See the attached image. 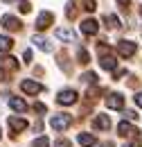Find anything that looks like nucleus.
<instances>
[{
	"label": "nucleus",
	"instance_id": "nucleus-1",
	"mask_svg": "<svg viewBox=\"0 0 142 147\" xmlns=\"http://www.w3.org/2000/svg\"><path fill=\"white\" fill-rule=\"evenodd\" d=\"M70 125H72V115H68V113H54L50 118V127L54 131H66Z\"/></svg>",
	"mask_w": 142,
	"mask_h": 147
},
{
	"label": "nucleus",
	"instance_id": "nucleus-2",
	"mask_svg": "<svg viewBox=\"0 0 142 147\" xmlns=\"http://www.w3.org/2000/svg\"><path fill=\"white\" fill-rule=\"evenodd\" d=\"M16 68H18V61L14 57H0V79L2 82H7L9 73H14Z\"/></svg>",
	"mask_w": 142,
	"mask_h": 147
},
{
	"label": "nucleus",
	"instance_id": "nucleus-3",
	"mask_svg": "<svg viewBox=\"0 0 142 147\" xmlns=\"http://www.w3.org/2000/svg\"><path fill=\"white\" fill-rule=\"evenodd\" d=\"M81 32H84L86 36H95V34L99 32V23L95 18H84L81 20Z\"/></svg>",
	"mask_w": 142,
	"mask_h": 147
},
{
	"label": "nucleus",
	"instance_id": "nucleus-4",
	"mask_svg": "<svg viewBox=\"0 0 142 147\" xmlns=\"http://www.w3.org/2000/svg\"><path fill=\"white\" fill-rule=\"evenodd\" d=\"M56 102L63 104V107H70V104L77 102V93L72 91V88H66V91H61L59 95H56Z\"/></svg>",
	"mask_w": 142,
	"mask_h": 147
},
{
	"label": "nucleus",
	"instance_id": "nucleus-5",
	"mask_svg": "<svg viewBox=\"0 0 142 147\" xmlns=\"http://www.w3.org/2000/svg\"><path fill=\"white\" fill-rule=\"evenodd\" d=\"M54 23V14H50V11H41L38 14V18H36V30H48L50 25Z\"/></svg>",
	"mask_w": 142,
	"mask_h": 147
},
{
	"label": "nucleus",
	"instance_id": "nucleus-6",
	"mask_svg": "<svg viewBox=\"0 0 142 147\" xmlns=\"http://www.w3.org/2000/svg\"><path fill=\"white\" fill-rule=\"evenodd\" d=\"M20 88H23V93H27V95H38V93L43 91L41 84L34 82V79H23L20 82Z\"/></svg>",
	"mask_w": 142,
	"mask_h": 147
},
{
	"label": "nucleus",
	"instance_id": "nucleus-7",
	"mask_svg": "<svg viewBox=\"0 0 142 147\" xmlns=\"http://www.w3.org/2000/svg\"><path fill=\"white\" fill-rule=\"evenodd\" d=\"M0 25H2L5 30H9V32H16V30H20V20H18L16 16H11V14L2 16V18H0Z\"/></svg>",
	"mask_w": 142,
	"mask_h": 147
},
{
	"label": "nucleus",
	"instance_id": "nucleus-8",
	"mask_svg": "<svg viewBox=\"0 0 142 147\" xmlns=\"http://www.w3.org/2000/svg\"><path fill=\"white\" fill-rule=\"evenodd\" d=\"M117 52H120V57H133L135 55V43H131V41H120V43H117Z\"/></svg>",
	"mask_w": 142,
	"mask_h": 147
},
{
	"label": "nucleus",
	"instance_id": "nucleus-9",
	"mask_svg": "<svg viewBox=\"0 0 142 147\" xmlns=\"http://www.w3.org/2000/svg\"><path fill=\"white\" fill-rule=\"evenodd\" d=\"M117 131H120V136H124V138H129V136H138L140 131L133 127L131 122H126V120H122L120 125H117Z\"/></svg>",
	"mask_w": 142,
	"mask_h": 147
},
{
	"label": "nucleus",
	"instance_id": "nucleus-10",
	"mask_svg": "<svg viewBox=\"0 0 142 147\" xmlns=\"http://www.w3.org/2000/svg\"><path fill=\"white\" fill-rule=\"evenodd\" d=\"M106 107L108 109H122V107H124V97H122L120 93H111L106 97Z\"/></svg>",
	"mask_w": 142,
	"mask_h": 147
},
{
	"label": "nucleus",
	"instance_id": "nucleus-11",
	"mask_svg": "<svg viewBox=\"0 0 142 147\" xmlns=\"http://www.w3.org/2000/svg\"><path fill=\"white\" fill-rule=\"evenodd\" d=\"M54 36L61 38V41H68V43H72V41L77 38V34H74L72 30H68V27H59V30L54 32Z\"/></svg>",
	"mask_w": 142,
	"mask_h": 147
},
{
	"label": "nucleus",
	"instance_id": "nucleus-12",
	"mask_svg": "<svg viewBox=\"0 0 142 147\" xmlns=\"http://www.w3.org/2000/svg\"><path fill=\"white\" fill-rule=\"evenodd\" d=\"M99 63H102V68L104 70H115V66H117V61H115V57L111 55H102V59H99Z\"/></svg>",
	"mask_w": 142,
	"mask_h": 147
},
{
	"label": "nucleus",
	"instance_id": "nucleus-13",
	"mask_svg": "<svg viewBox=\"0 0 142 147\" xmlns=\"http://www.w3.org/2000/svg\"><path fill=\"white\" fill-rule=\"evenodd\" d=\"M9 127L14 129V131H23V129L27 127V120H25V118H16V115H11V118H9Z\"/></svg>",
	"mask_w": 142,
	"mask_h": 147
},
{
	"label": "nucleus",
	"instance_id": "nucleus-14",
	"mask_svg": "<svg viewBox=\"0 0 142 147\" xmlns=\"http://www.w3.org/2000/svg\"><path fill=\"white\" fill-rule=\"evenodd\" d=\"M95 127L108 131V129H111V118H108V115H104V113H99V115L95 118Z\"/></svg>",
	"mask_w": 142,
	"mask_h": 147
},
{
	"label": "nucleus",
	"instance_id": "nucleus-15",
	"mask_svg": "<svg viewBox=\"0 0 142 147\" xmlns=\"http://www.w3.org/2000/svg\"><path fill=\"white\" fill-rule=\"evenodd\" d=\"M9 107L18 113H23V111H27V104H25V100H20V97H11L9 100Z\"/></svg>",
	"mask_w": 142,
	"mask_h": 147
},
{
	"label": "nucleus",
	"instance_id": "nucleus-16",
	"mask_svg": "<svg viewBox=\"0 0 142 147\" xmlns=\"http://www.w3.org/2000/svg\"><path fill=\"white\" fill-rule=\"evenodd\" d=\"M79 143L84 147H92V145H97V138L92 134H79Z\"/></svg>",
	"mask_w": 142,
	"mask_h": 147
},
{
	"label": "nucleus",
	"instance_id": "nucleus-17",
	"mask_svg": "<svg viewBox=\"0 0 142 147\" xmlns=\"http://www.w3.org/2000/svg\"><path fill=\"white\" fill-rule=\"evenodd\" d=\"M34 43L43 50V52H52V50H54L52 45H50V41H48V38H43V36H34Z\"/></svg>",
	"mask_w": 142,
	"mask_h": 147
},
{
	"label": "nucleus",
	"instance_id": "nucleus-18",
	"mask_svg": "<svg viewBox=\"0 0 142 147\" xmlns=\"http://www.w3.org/2000/svg\"><path fill=\"white\" fill-rule=\"evenodd\" d=\"M104 23H106V27H111V30L120 27V18H117L115 14H106V16H104Z\"/></svg>",
	"mask_w": 142,
	"mask_h": 147
},
{
	"label": "nucleus",
	"instance_id": "nucleus-19",
	"mask_svg": "<svg viewBox=\"0 0 142 147\" xmlns=\"http://www.w3.org/2000/svg\"><path fill=\"white\" fill-rule=\"evenodd\" d=\"M11 45H14V41L9 36H0V52H9Z\"/></svg>",
	"mask_w": 142,
	"mask_h": 147
},
{
	"label": "nucleus",
	"instance_id": "nucleus-20",
	"mask_svg": "<svg viewBox=\"0 0 142 147\" xmlns=\"http://www.w3.org/2000/svg\"><path fill=\"white\" fill-rule=\"evenodd\" d=\"M81 5H84L86 11H95L97 9V0H81Z\"/></svg>",
	"mask_w": 142,
	"mask_h": 147
},
{
	"label": "nucleus",
	"instance_id": "nucleus-21",
	"mask_svg": "<svg viewBox=\"0 0 142 147\" xmlns=\"http://www.w3.org/2000/svg\"><path fill=\"white\" fill-rule=\"evenodd\" d=\"M34 147H50L48 136H41V138H36V140H34Z\"/></svg>",
	"mask_w": 142,
	"mask_h": 147
},
{
	"label": "nucleus",
	"instance_id": "nucleus-22",
	"mask_svg": "<svg viewBox=\"0 0 142 147\" xmlns=\"http://www.w3.org/2000/svg\"><path fill=\"white\" fill-rule=\"evenodd\" d=\"M84 82H88V84H95V82H97V75H95V73H86V75H84Z\"/></svg>",
	"mask_w": 142,
	"mask_h": 147
},
{
	"label": "nucleus",
	"instance_id": "nucleus-23",
	"mask_svg": "<svg viewBox=\"0 0 142 147\" xmlns=\"http://www.w3.org/2000/svg\"><path fill=\"white\" fill-rule=\"evenodd\" d=\"M79 63H88V52H86L84 48L79 50Z\"/></svg>",
	"mask_w": 142,
	"mask_h": 147
},
{
	"label": "nucleus",
	"instance_id": "nucleus-24",
	"mask_svg": "<svg viewBox=\"0 0 142 147\" xmlns=\"http://www.w3.org/2000/svg\"><path fill=\"white\" fill-rule=\"evenodd\" d=\"M18 7H20V11H23V14H29V11H32V5H29V2H20Z\"/></svg>",
	"mask_w": 142,
	"mask_h": 147
},
{
	"label": "nucleus",
	"instance_id": "nucleus-25",
	"mask_svg": "<svg viewBox=\"0 0 142 147\" xmlns=\"http://www.w3.org/2000/svg\"><path fill=\"white\" fill-rule=\"evenodd\" d=\"M54 147H72V145H70V140H66V138H59V140L54 143Z\"/></svg>",
	"mask_w": 142,
	"mask_h": 147
},
{
	"label": "nucleus",
	"instance_id": "nucleus-26",
	"mask_svg": "<svg viewBox=\"0 0 142 147\" xmlns=\"http://www.w3.org/2000/svg\"><path fill=\"white\" fill-rule=\"evenodd\" d=\"M126 118H129V120H138V113H135V111H126Z\"/></svg>",
	"mask_w": 142,
	"mask_h": 147
},
{
	"label": "nucleus",
	"instance_id": "nucleus-27",
	"mask_svg": "<svg viewBox=\"0 0 142 147\" xmlns=\"http://www.w3.org/2000/svg\"><path fill=\"white\" fill-rule=\"evenodd\" d=\"M25 61H32V50H25V55H23Z\"/></svg>",
	"mask_w": 142,
	"mask_h": 147
},
{
	"label": "nucleus",
	"instance_id": "nucleus-28",
	"mask_svg": "<svg viewBox=\"0 0 142 147\" xmlns=\"http://www.w3.org/2000/svg\"><path fill=\"white\" fill-rule=\"evenodd\" d=\"M135 104H138V107H142V91L135 95Z\"/></svg>",
	"mask_w": 142,
	"mask_h": 147
},
{
	"label": "nucleus",
	"instance_id": "nucleus-29",
	"mask_svg": "<svg viewBox=\"0 0 142 147\" xmlns=\"http://www.w3.org/2000/svg\"><path fill=\"white\" fill-rule=\"evenodd\" d=\"M34 109H36V111H38V113H43V111H45V104H36Z\"/></svg>",
	"mask_w": 142,
	"mask_h": 147
},
{
	"label": "nucleus",
	"instance_id": "nucleus-30",
	"mask_svg": "<svg viewBox=\"0 0 142 147\" xmlns=\"http://www.w3.org/2000/svg\"><path fill=\"white\" fill-rule=\"evenodd\" d=\"M124 147H140V140H133V143H129V145H124Z\"/></svg>",
	"mask_w": 142,
	"mask_h": 147
},
{
	"label": "nucleus",
	"instance_id": "nucleus-31",
	"mask_svg": "<svg viewBox=\"0 0 142 147\" xmlns=\"http://www.w3.org/2000/svg\"><path fill=\"white\" fill-rule=\"evenodd\" d=\"M117 2H120L122 7H126V5H129V0H117Z\"/></svg>",
	"mask_w": 142,
	"mask_h": 147
},
{
	"label": "nucleus",
	"instance_id": "nucleus-32",
	"mask_svg": "<svg viewBox=\"0 0 142 147\" xmlns=\"http://www.w3.org/2000/svg\"><path fill=\"white\" fill-rule=\"evenodd\" d=\"M0 136H2V129H0Z\"/></svg>",
	"mask_w": 142,
	"mask_h": 147
},
{
	"label": "nucleus",
	"instance_id": "nucleus-33",
	"mask_svg": "<svg viewBox=\"0 0 142 147\" xmlns=\"http://www.w3.org/2000/svg\"><path fill=\"white\" fill-rule=\"evenodd\" d=\"M140 14H142V9H140Z\"/></svg>",
	"mask_w": 142,
	"mask_h": 147
}]
</instances>
